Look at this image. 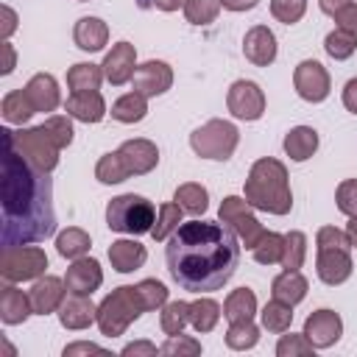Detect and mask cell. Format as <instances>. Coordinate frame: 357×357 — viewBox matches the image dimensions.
<instances>
[{
  "label": "cell",
  "mask_w": 357,
  "mask_h": 357,
  "mask_svg": "<svg viewBox=\"0 0 357 357\" xmlns=\"http://www.w3.org/2000/svg\"><path fill=\"white\" fill-rule=\"evenodd\" d=\"M0 134H3V178H0L3 248L47 240L56 231L50 176L47 170H39L17 151L8 128H0Z\"/></svg>",
  "instance_id": "6da1fadb"
},
{
  "label": "cell",
  "mask_w": 357,
  "mask_h": 357,
  "mask_svg": "<svg viewBox=\"0 0 357 357\" xmlns=\"http://www.w3.org/2000/svg\"><path fill=\"white\" fill-rule=\"evenodd\" d=\"M165 259L178 287L190 293H209L220 290L234 276L240 243L223 220H190L170 234Z\"/></svg>",
  "instance_id": "7a4b0ae2"
},
{
  "label": "cell",
  "mask_w": 357,
  "mask_h": 357,
  "mask_svg": "<svg viewBox=\"0 0 357 357\" xmlns=\"http://www.w3.org/2000/svg\"><path fill=\"white\" fill-rule=\"evenodd\" d=\"M245 201L254 209L271 215H287L293 206V192L287 184V167L279 159H257L245 178Z\"/></svg>",
  "instance_id": "3957f363"
},
{
  "label": "cell",
  "mask_w": 357,
  "mask_h": 357,
  "mask_svg": "<svg viewBox=\"0 0 357 357\" xmlns=\"http://www.w3.org/2000/svg\"><path fill=\"white\" fill-rule=\"evenodd\" d=\"M315 243H318L315 268H318L321 282H326V284L346 282L351 276V254H349L351 240H349V234L335 229V226H324V229H318Z\"/></svg>",
  "instance_id": "277c9868"
},
{
  "label": "cell",
  "mask_w": 357,
  "mask_h": 357,
  "mask_svg": "<svg viewBox=\"0 0 357 357\" xmlns=\"http://www.w3.org/2000/svg\"><path fill=\"white\" fill-rule=\"evenodd\" d=\"M145 312V301L137 290V284H123L117 290H112L100 307H98V326L103 335L117 337L128 329V324H134L139 315Z\"/></svg>",
  "instance_id": "5b68a950"
},
{
  "label": "cell",
  "mask_w": 357,
  "mask_h": 357,
  "mask_svg": "<svg viewBox=\"0 0 357 357\" xmlns=\"http://www.w3.org/2000/svg\"><path fill=\"white\" fill-rule=\"evenodd\" d=\"M153 218H156L153 204L134 192L117 195L106 206V223L112 231L120 234H145L153 229Z\"/></svg>",
  "instance_id": "8992f818"
},
{
  "label": "cell",
  "mask_w": 357,
  "mask_h": 357,
  "mask_svg": "<svg viewBox=\"0 0 357 357\" xmlns=\"http://www.w3.org/2000/svg\"><path fill=\"white\" fill-rule=\"evenodd\" d=\"M237 139H240V134L229 120H209L190 134V148L204 159L226 162L234 153Z\"/></svg>",
  "instance_id": "52a82bcc"
},
{
  "label": "cell",
  "mask_w": 357,
  "mask_h": 357,
  "mask_svg": "<svg viewBox=\"0 0 357 357\" xmlns=\"http://www.w3.org/2000/svg\"><path fill=\"white\" fill-rule=\"evenodd\" d=\"M47 257L36 245H11L0 254V276L6 282H28L45 273Z\"/></svg>",
  "instance_id": "ba28073f"
},
{
  "label": "cell",
  "mask_w": 357,
  "mask_h": 357,
  "mask_svg": "<svg viewBox=\"0 0 357 357\" xmlns=\"http://www.w3.org/2000/svg\"><path fill=\"white\" fill-rule=\"evenodd\" d=\"M8 134H11L14 145H17V151H20L28 162H33L39 170H47V173H50V170L59 165V145L50 139V134L45 131V126L22 128V131H11V128H8Z\"/></svg>",
  "instance_id": "9c48e42d"
},
{
  "label": "cell",
  "mask_w": 357,
  "mask_h": 357,
  "mask_svg": "<svg viewBox=\"0 0 357 357\" xmlns=\"http://www.w3.org/2000/svg\"><path fill=\"white\" fill-rule=\"evenodd\" d=\"M251 204L245 201V198H237V195H229V198H223V204H220V220L243 240V245L245 248H254L259 240H262V234H265V229H262V223L251 215V209H248Z\"/></svg>",
  "instance_id": "30bf717a"
},
{
  "label": "cell",
  "mask_w": 357,
  "mask_h": 357,
  "mask_svg": "<svg viewBox=\"0 0 357 357\" xmlns=\"http://www.w3.org/2000/svg\"><path fill=\"white\" fill-rule=\"evenodd\" d=\"M226 103H229V112L237 120H259L262 112H265V95H262V89L254 81H245V78H240V81H234L229 86Z\"/></svg>",
  "instance_id": "8fae6325"
},
{
  "label": "cell",
  "mask_w": 357,
  "mask_h": 357,
  "mask_svg": "<svg viewBox=\"0 0 357 357\" xmlns=\"http://www.w3.org/2000/svg\"><path fill=\"white\" fill-rule=\"evenodd\" d=\"M293 84H296V92L310 100V103H321L326 95H329V73L321 61L315 59H307L296 67L293 73Z\"/></svg>",
  "instance_id": "7c38bea8"
},
{
  "label": "cell",
  "mask_w": 357,
  "mask_h": 357,
  "mask_svg": "<svg viewBox=\"0 0 357 357\" xmlns=\"http://www.w3.org/2000/svg\"><path fill=\"white\" fill-rule=\"evenodd\" d=\"M304 335L315 349H329L332 343L340 340L343 335V321L337 312L332 310H315L307 321H304Z\"/></svg>",
  "instance_id": "4fadbf2b"
},
{
  "label": "cell",
  "mask_w": 357,
  "mask_h": 357,
  "mask_svg": "<svg viewBox=\"0 0 357 357\" xmlns=\"http://www.w3.org/2000/svg\"><path fill=\"white\" fill-rule=\"evenodd\" d=\"M100 67H103V78L109 84H114V86L131 81L134 78V70H137V50H134V45L131 42L112 45V50L106 53V59H103Z\"/></svg>",
  "instance_id": "5bb4252c"
},
{
  "label": "cell",
  "mask_w": 357,
  "mask_h": 357,
  "mask_svg": "<svg viewBox=\"0 0 357 357\" xmlns=\"http://www.w3.org/2000/svg\"><path fill=\"white\" fill-rule=\"evenodd\" d=\"M103 282V271L98 265V259H89V257H78L70 268H67V276H64V284L70 293L75 296H92Z\"/></svg>",
  "instance_id": "9a60e30c"
},
{
  "label": "cell",
  "mask_w": 357,
  "mask_h": 357,
  "mask_svg": "<svg viewBox=\"0 0 357 357\" xmlns=\"http://www.w3.org/2000/svg\"><path fill=\"white\" fill-rule=\"evenodd\" d=\"M173 84V70L165 61H145L134 70V92L151 98L167 92Z\"/></svg>",
  "instance_id": "2e32d148"
},
{
  "label": "cell",
  "mask_w": 357,
  "mask_h": 357,
  "mask_svg": "<svg viewBox=\"0 0 357 357\" xmlns=\"http://www.w3.org/2000/svg\"><path fill=\"white\" fill-rule=\"evenodd\" d=\"M117 153L123 156V162H126L131 176L151 173L156 167V162H159V151H156V145L151 139H126L117 148Z\"/></svg>",
  "instance_id": "e0dca14e"
},
{
  "label": "cell",
  "mask_w": 357,
  "mask_h": 357,
  "mask_svg": "<svg viewBox=\"0 0 357 357\" xmlns=\"http://www.w3.org/2000/svg\"><path fill=\"white\" fill-rule=\"evenodd\" d=\"M243 53L251 64L268 67L276 59V36L268 25H254L243 39Z\"/></svg>",
  "instance_id": "ac0fdd59"
},
{
  "label": "cell",
  "mask_w": 357,
  "mask_h": 357,
  "mask_svg": "<svg viewBox=\"0 0 357 357\" xmlns=\"http://www.w3.org/2000/svg\"><path fill=\"white\" fill-rule=\"evenodd\" d=\"M64 287H67V284H64L59 276H42V279H36V284H33L31 293H28L33 312L47 315V312L59 310L61 301H64Z\"/></svg>",
  "instance_id": "d6986e66"
},
{
  "label": "cell",
  "mask_w": 357,
  "mask_h": 357,
  "mask_svg": "<svg viewBox=\"0 0 357 357\" xmlns=\"http://www.w3.org/2000/svg\"><path fill=\"white\" fill-rule=\"evenodd\" d=\"M67 114L81 120V123H100L103 114H106V103L100 98L98 89H89V92H73L64 103Z\"/></svg>",
  "instance_id": "ffe728a7"
},
{
  "label": "cell",
  "mask_w": 357,
  "mask_h": 357,
  "mask_svg": "<svg viewBox=\"0 0 357 357\" xmlns=\"http://www.w3.org/2000/svg\"><path fill=\"white\" fill-rule=\"evenodd\" d=\"M59 321L67 329H86L92 321H98V307L86 296H70L59 307Z\"/></svg>",
  "instance_id": "44dd1931"
},
{
  "label": "cell",
  "mask_w": 357,
  "mask_h": 357,
  "mask_svg": "<svg viewBox=\"0 0 357 357\" xmlns=\"http://www.w3.org/2000/svg\"><path fill=\"white\" fill-rule=\"evenodd\" d=\"M145 259H148V251H145V245L137 243V240H114V243L109 245V262H112V268L120 271V273H131V271L142 268Z\"/></svg>",
  "instance_id": "7402d4cb"
},
{
  "label": "cell",
  "mask_w": 357,
  "mask_h": 357,
  "mask_svg": "<svg viewBox=\"0 0 357 357\" xmlns=\"http://www.w3.org/2000/svg\"><path fill=\"white\" fill-rule=\"evenodd\" d=\"M25 92H28V98H31V103H33L36 112H53L59 106V100H61L59 98V84L47 73H36L25 84Z\"/></svg>",
  "instance_id": "603a6c76"
},
{
  "label": "cell",
  "mask_w": 357,
  "mask_h": 357,
  "mask_svg": "<svg viewBox=\"0 0 357 357\" xmlns=\"http://www.w3.org/2000/svg\"><path fill=\"white\" fill-rule=\"evenodd\" d=\"M31 312H33L31 296L17 290L11 282L0 287V318H3V324H22Z\"/></svg>",
  "instance_id": "cb8c5ba5"
},
{
  "label": "cell",
  "mask_w": 357,
  "mask_h": 357,
  "mask_svg": "<svg viewBox=\"0 0 357 357\" xmlns=\"http://www.w3.org/2000/svg\"><path fill=\"white\" fill-rule=\"evenodd\" d=\"M73 39L81 50L95 53V50H103V45L109 42V28L98 17H81L73 28Z\"/></svg>",
  "instance_id": "d4e9b609"
},
{
  "label": "cell",
  "mask_w": 357,
  "mask_h": 357,
  "mask_svg": "<svg viewBox=\"0 0 357 357\" xmlns=\"http://www.w3.org/2000/svg\"><path fill=\"white\" fill-rule=\"evenodd\" d=\"M257 312V296L254 290L248 287H237L229 293L226 304H223V315L229 324H243V321H251Z\"/></svg>",
  "instance_id": "484cf974"
},
{
  "label": "cell",
  "mask_w": 357,
  "mask_h": 357,
  "mask_svg": "<svg viewBox=\"0 0 357 357\" xmlns=\"http://www.w3.org/2000/svg\"><path fill=\"white\" fill-rule=\"evenodd\" d=\"M315 148H318V134H315V128H310V126H296V128H290L287 137H284V151H287V156L296 159V162L310 159V156L315 153Z\"/></svg>",
  "instance_id": "4316f807"
},
{
  "label": "cell",
  "mask_w": 357,
  "mask_h": 357,
  "mask_svg": "<svg viewBox=\"0 0 357 357\" xmlns=\"http://www.w3.org/2000/svg\"><path fill=\"white\" fill-rule=\"evenodd\" d=\"M271 293H273V298H279V301L293 307V304H298L307 296V279L298 271H284V273H279L273 279Z\"/></svg>",
  "instance_id": "83f0119b"
},
{
  "label": "cell",
  "mask_w": 357,
  "mask_h": 357,
  "mask_svg": "<svg viewBox=\"0 0 357 357\" xmlns=\"http://www.w3.org/2000/svg\"><path fill=\"white\" fill-rule=\"evenodd\" d=\"M100 78H103V67L98 64H89V61H78L67 70V86L73 92H89V89H98L100 86Z\"/></svg>",
  "instance_id": "f1b7e54d"
},
{
  "label": "cell",
  "mask_w": 357,
  "mask_h": 357,
  "mask_svg": "<svg viewBox=\"0 0 357 357\" xmlns=\"http://www.w3.org/2000/svg\"><path fill=\"white\" fill-rule=\"evenodd\" d=\"M145 114H148V103H145V95L139 92H128L112 103V117L120 123H139Z\"/></svg>",
  "instance_id": "f546056e"
},
{
  "label": "cell",
  "mask_w": 357,
  "mask_h": 357,
  "mask_svg": "<svg viewBox=\"0 0 357 357\" xmlns=\"http://www.w3.org/2000/svg\"><path fill=\"white\" fill-rule=\"evenodd\" d=\"M0 109H3V117H6L8 123H17V126H22L25 120H31V114L36 112L25 89L8 92V95L3 98V106H0Z\"/></svg>",
  "instance_id": "4dcf8cb0"
},
{
  "label": "cell",
  "mask_w": 357,
  "mask_h": 357,
  "mask_svg": "<svg viewBox=\"0 0 357 357\" xmlns=\"http://www.w3.org/2000/svg\"><path fill=\"white\" fill-rule=\"evenodd\" d=\"M89 234L84 231V229H78V226H70V229H64L61 234H59V240H56V248H59V254L61 257H67V259H78V257H84L86 251H89Z\"/></svg>",
  "instance_id": "1f68e13d"
},
{
  "label": "cell",
  "mask_w": 357,
  "mask_h": 357,
  "mask_svg": "<svg viewBox=\"0 0 357 357\" xmlns=\"http://www.w3.org/2000/svg\"><path fill=\"white\" fill-rule=\"evenodd\" d=\"M220 318V304L212 298H198L190 304V324L195 332H212Z\"/></svg>",
  "instance_id": "d6a6232c"
},
{
  "label": "cell",
  "mask_w": 357,
  "mask_h": 357,
  "mask_svg": "<svg viewBox=\"0 0 357 357\" xmlns=\"http://www.w3.org/2000/svg\"><path fill=\"white\" fill-rule=\"evenodd\" d=\"M95 176H98V181H103V184H120V181H126L131 173H128L123 156L114 151V153H103V156L98 159Z\"/></svg>",
  "instance_id": "836d02e7"
},
{
  "label": "cell",
  "mask_w": 357,
  "mask_h": 357,
  "mask_svg": "<svg viewBox=\"0 0 357 357\" xmlns=\"http://www.w3.org/2000/svg\"><path fill=\"white\" fill-rule=\"evenodd\" d=\"M290 321H293V307L290 304H284L279 298H273V301L265 304V310H262V326L268 332H287L290 329Z\"/></svg>",
  "instance_id": "e575fe53"
},
{
  "label": "cell",
  "mask_w": 357,
  "mask_h": 357,
  "mask_svg": "<svg viewBox=\"0 0 357 357\" xmlns=\"http://www.w3.org/2000/svg\"><path fill=\"white\" fill-rule=\"evenodd\" d=\"M176 204L184 212H190V215H201L206 209V204H209V195H206V190L201 184H192L190 181V184H181L176 190Z\"/></svg>",
  "instance_id": "d590c367"
},
{
  "label": "cell",
  "mask_w": 357,
  "mask_h": 357,
  "mask_svg": "<svg viewBox=\"0 0 357 357\" xmlns=\"http://www.w3.org/2000/svg\"><path fill=\"white\" fill-rule=\"evenodd\" d=\"M307 257V237L301 231L284 234V251H282V268L284 271H298Z\"/></svg>",
  "instance_id": "8d00e7d4"
},
{
  "label": "cell",
  "mask_w": 357,
  "mask_h": 357,
  "mask_svg": "<svg viewBox=\"0 0 357 357\" xmlns=\"http://www.w3.org/2000/svg\"><path fill=\"white\" fill-rule=\"evenodd\" d=\"M187 324H190V304L187 301L165 304V310H162V329H165L167 337L170 335H181Z\"/></svg>",
  "instance_id": "74e56055"
},
{
  "label": "cell",
  "mask_w": 357,
  "mask_h": 357,
  "mask_svg": "<svg viewBox=\"0 0 357 357\" xmlns=\"http://www.w3.org/2000/svg\"><path fill=\"white\" fill-rule=\"evenodd\" d=\"M254 251V259L262 262V265H273V262H282V251H284V237L276 234V231H265L262 240L251 248Z\"/></svg>",
  "instance_id": "f35d334b"
},
{
  "label": "cell",
  "mask_w": 357,
  "mask_h": 357,
  "mask_svg": "<svg viewBox=\"0 0 357 357\" xmlns=\"http://www.w3.org/2000/svg\"><path fill=\"white\" fill-rule=\"evenodd\" d=\"M324 47H326V53H329L332 59L343 61V59H349V56L354 53V47H357V33H349V31H343V28H335V31L324 39Z\"/></svg>",
  "instance_id": "ab89813d"
},
{
  "label": "cell",
  "mask_w": 357,
  "mask_h": 357,
  "mask_svg": "<svg viewBox=\"0 0 357 357\" xmlns=\"http://www.w3.org/2000/svg\"><path fill=\"white\" fill-rule=\"evenodd\" d=\"M181 206L178 204H162L159 206V220L153 223V229H151V237L153 240H165L167 234H173L178 226H181Z\"/></svg>",
  "instance_id": "60d3db41"
},
{
  "label": "cell",
  "mask_w": 357,
  "mask_h": 357,
  "mask_svg": "<svg viewBox=\"0 0 357 357\" xmlns=\"http://www.w3.org/2000/svg\"><path fill=\"white\" fill-rule=\"evenodd\" d=\"M257 340H259V329H257L251 321L231 324L229 332H226V343H229V349H234V351H245V349L257 346Z\"/></svg>",
  "instance_id": "b9f144b4"
},
{
  "label": "cell",
  "mask_w": 357,
  "mask_h": 357,
  "mask_svg": "<svg viewBox=\"0 0 357 357\" xmlns=\"http://www.w3.org/2000/svg\"><path fill=\"white\" fill-rule=\"evenodd\" d=\"M220 11V0H187L184 3V17L192 25H209Z\"/></svg>",
  "instance_id": "7bdbcfd3"
},
{
  "label": "cell",
  "mask_w": 357,
  "mask_h": 357,
  "mask_svg": "<svg viewBox=\"0 0 357 357\" xmlns=\"http://www.w3.org/2000/svg\"><path fill=\"white\" fill-rule=\"evenodd\" d=\"M304 11H307V0H271V14L284 25L298 22Z\"/></svg>",
  "instance_id": "ee69618b"
},
{
  "label": "cell",
  "mask_w": 357,
  "mask_h": 357,
  "mask_svg": "<svg viewBox=\"0 0 357 357\" xmlns=\"http://www.w3.org/2000/svg\"><path fill=\"white\" fill-rule=\"evenodd\" d=\"M162 354H167V357H195V354H201V343L198 340H192V337H184V335H170L165 343H162V349H159Z\"/></svg>",
  "instance_id": "f6af8a7d"
},
{
  "label": "cell",
  "mask_w": 357,
  "mask_h": 357,
  "mask_svg": "<svg viewBox=\"0 0 357 357\" xmlns=\"http://www.w3.org/2000/svg\"><path fill=\"white\" fill-rule=\"evenodd\" d=\"M42 126H45V131L50 134V139L59 145V151L67 148V145L73 142V123H70V117H59V114H53V117H47Z\"/></svg>",
  "instance_id": "bcb514c9"
},
{
  "label": "cell",
  "mask_w": 357,
  "mask_h": 357,
  "mask_svg": "<svg viewBox=\"0 0 357 357\" xmlns=\"http://www.w3.org/2000/svg\"><path fill=\"white\" fill-rule=\"evenodd\" d=\"M312 343L307 340V335H282V340L276 343V354L279 357H304V354H312Z\"/></svg>",
  "instance_id": "7dc6e473"
},
{
  "label": "cell",
  "mask_w": 357,
  "mask_h": 357,
  "mask_svg": "<svg viewBox=\"0 0 357 357\" xmlns=\"http://www.w3.org/2000/svg\"><path fill=\"white\" fill-rule=\"evenodd\" d=\"M137 290H139V296H142V301H145V310L165 307V301H167V287H165L162 282H156V279H142V282L137 284Z\"/></svg>",
  "instance_id": "c3c4849f"
},
{
  "label": "cell",
  "mask_w": 357,
  "mask_h": 357,
  "mask_svg": "<svg viewBox=\"0 0 357 357\" xmlns=\"http://www.w3.org/2000/svg\"><path fill=\"white\" fill-rule=\"evenodd\" d=\"M335 201H337V209L349 218H357V178H346L337 184V192H335Z\"/></svg>",
  "instance_id": "681fc988"
},
{
  "label": "cell",
  "mask_w": 357,
  "mask_h": 357,
  "mask_svg": "<svg viewBox=\"0 0 357 357\" xmlns=\"http://www.w3.org/2000/svg\"><path fill=\"white\" fill-rule=\"evenodd\" d=\"M335 22H337V28H343V31H349V33H357V3L351 0L346 8H340V11L335 14Z\"/></svg>",
  "instance_id": "f907efd6"
},
{
  "label": "cell",
  "mask_w": 357,
  "mask_h": 357,
  "mask_svg": "<svg viewBox=\"0 0 357 357\" xmlns=\"http://www.w3.org/2000/svg\"><path fill=\"white\" fill-rule=\"evenodd\" d=\"M75 354H106V349H100L95 343H73L64 349V357H75Z\"/></svg>",
  "instance_id": "816d5d0a"
},
{
  "label": "cell",
  "mask_w": 357,
  "mask_h": 357,
  "mask_svg": "<svg viewBox=\"0 0 357 357\" xmlns=\"http://www.w3.org/2000/svg\"><path fill=\"white\" fill-rule=\"evenodd\" d=\"M137 354H148V357H153V354H156V346L148 343V340H139V343H128V346L123 349V357H137Z\"/></svg>",
  "instance_id": "f5cc1de1"
},
{
  "label": "cell",
  "mask_w": 357,
  "mask_h": 357,
  "mask_svg": "<svg viewBox=\"0 0 357 357\" xmlns=\"http://www.w3.org/2000/svg\"><path fill=\"white\" fill-rule=\"evenodd\" d=\"M343 106H346L351 114H357V78L346 81V86H343Z\"/></svg>",
  "instance_id": "db71d44e"
},
{
  "label": "cell",
  "mask_w": 357,
  "mask_h": 357,
  "mask_svg": "<svg viewBox=\"0 0 357 357\" xmlns=\"http://www.w3.org/2000/svg\"><path fill=\"white\" fill-rule=\"evenodd\" d=\"M0 11H3V42H6V39L11 36V31L17 28V14H14L8 6H3Z\"/></svg>",
  "instance_id": "11a10c76"
},
{
  "label": "cell",
  "mask_w": 357,
  "mask_h": 357,
  "mask_svg": "<svg viewBox=\"0 0 357 357\" xmlns=\"http://www.w3.org/2000/svg\"><path fill=\"white\" fill-rule=\"evenodd\" d=\"M351 0H318V6H321V11L324 14H329V17H335L340 8H346Z\"/></svg>",
  "instance_id": "9f6ffc18"
},
{
  "label": "cell",
  "mask_w": 357,
  "mask_h": 357,
  "mask_svg": "<svg viewBox=\"0 0 357 357\" xmlns=\"http://www.w3.org/2000/svg\"><path fill=\"white\" fill-rule=\"evenodd\" d=\"M259 0H220V6L223 8H229V11H248V8H254Z\"/></svg>",
  "instance_id": "6f0895ef"
},
{
  "label": "cell",
  "mask_w": 357,
  "mask_h": 357,
  "mask_svg": "<svg viewBox=\"0 0 357 357\" xmlns=\"http://www.w3.org/2000/svg\"><path fill=\"white\" fill-rule=\"evenodd\" d=\"M3 56H6V59H3L0 73H3V75H8V73L14 70V50H11V45H8V42H3Z\"/></svg>",
  "instance_id": "680465c9"
},
{
  "label": "cell",
  "mask_w": 357,
  "mask_h": 357,
  "mask_svg": "<svg viewBox=\"0 0 357 357\" xmlns=\"http://www.w3.org/2000/svg\"><path fill=\"white\" fill-rule=\"evenodd\" d=\"M187 0H153V6L156 8H162V11H176L178 6H184Z\"/></svg>",
  "instance_id": "91938a15"
},
{
  "label": "cell",
  "mask_w": 357,
  "mask_h": 357,
  "mask_svg": "<svg viewBox=\"0 0 357 357\" xmlns=\"http://www.w3.org/2000/svg\"><path fill=\"white\" fill-rule=\"evenodd\" d=\"M346 234H349L351 245L357 248V218H351V220H349V226H346Z\"/></svg>",
  "instance_id": "94428289"
},
{
  "label": "cell",
  "mask_w": 357,
  "mask_h": 357,
  "mask_svg": "<svg viewBox=\"0 0 357 357\" xmlns=\"http://www.w3.org/2000/svg\"><path fill=\"white\" fill-rule=\"evenodd\" d=\"M137 6H139V8H151V6H153V0H137Z\"/></svg>",
  "instance_id": "6125c7cd"
},
{
  "label": "cell",
  "mask_w": 357,
  "mask_h": 357,
  "mask_svg": "<svg viewBox=\"0 0 357 357\" xmlns=\"http://www.w3.org/2000/svg\"><path fill=\"white\" fill-rule=\"evenodd\" d=\"M81 3H84V0H81Z\"/></svg>",
  "instance_id": "be15d7a7"
}]
</instances>
